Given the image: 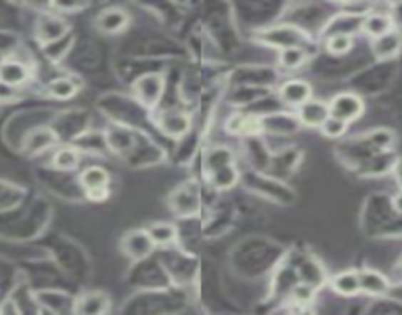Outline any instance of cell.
Listing matches in <instances>:
<instances>
[{
	"instance_id": "1",
	"label": "cell",
	"mask_w": 402,
	"mask_h": 315,
	"mask_svg": "<svg viewBox=\"0 0 402 315\" xmlns=\"http://www.w3.org/2000/svg\"><path fill=\"white\" fill-rule=\"evenodd\" d=\"M182 307V296L170 290H146L125 306L120 315H172Z\"/></svg>"
},
{
	"instance_id": "2",
	"label": "cell",
	"mask_w": 402,
	"mask_h": 315,
	"mask_svg": "<svg viewBox=\"0 0 402 315\" xmlns=\"http://www.w3.org/2000/svg\"><path fill=\"white\" fill-rule=\"evenodd\" d=\"M79 185L87 200L93 203H103L110 193V175L105 167L89 166L79 175Z\"/></svg>"
},
{
	"instance_id": "3",
	"label": "cell",
	"mask_w": 402,
	"mask_h": 315,
	"mask_svg": "<svg viewBox=\"0 0 402 315\" xmlns=\"http://www.w3.org/2000/svg\"><path fill=\"white\" fill-rule=\"evenodd\" d=\"M120 247H123V252L126 257L133 258L134 262L150 258L154 254V249H156V244L152 242L150 234H148L146 229H134V231L126 232L123 237Z\"/></svg>"
},
{
	"instance_id": "4",
	"label": "cell",
	"mask_w": 402,
	"mask_h": 315,
	"mask_svg": "<svg viewBox=\"0 0 402 315\" xmlns=\"http://www.w3.org/2000/svg\"><path fill=\"white\" fill-rule=\"evenodd\" d=\"M365 110V105H363V99L355 93H341L334 97V100L329 103V115L344 120V123H351V120H357Z\"/></svg>"
},
{
	"instance_id": "5",
	"label": "cell",
	"mask_w": 402,
	"mask_h": 315,
	"mask_svg": "<svg viewBox=\"0 0 402 315\" xmlns=\"http://www.w3.org/2000/svg\"><path fill=\"white\" fill-rule=\"evenodd\" d=\"M170 207L180 217L195 215L201 207L200 191L195 190V187H192V185L180 187V190L174 191V195L170 197Z\"/></svg>"
},
{
	"instance_id": "6",
	"label": "cell",
	"mask_w": 402,
	"mask_h": 315,
	"mask_svg": "<svg viewBox=\"0 0 402 315\" xmlns=\"http://www.w3.org/2000/svg\"><path fill=\"white\" fill-rule=\"evenodd\" d=\"M109 298L103 291H85L76 299V315H107Z\"/></svg>"
},
{
	"instance_id": "7",
	"label": "cell",
	"mask_w": 402,
	"mask_h": 315,
	"mask_svg": "<svg viewBox=\"0 0 402 315\" xmlns=\"http://www.w3.org/2000/svg\"><path fill=\"white\" fill-rule=\"evenodd\" d=\"M28 79H30V69H28L24 61H18V59H4L2 61V66H0V83L18 89L20 85L28 83Z\"/></svg>"
},
{
	"instance_id": "8",
	"label": "cell",
	"mask_w": 402,
	"mask_h": 315,
	"mask_svg": "<svg viewBox=\"0 0 402 315\" xmlns=\"http://www.w3.org/2000/svg\"><path fill=\"white\" fill-rule=\"evenodd\" d=\"M327 118H329V105L321 103V100L310 99L302 107H298V123H302V125L321 128V125L326 123Z\"/></svg>"
},
{
	"instance_id": "9",
	"label": "cell",
	"mask_w": 402,
	"mask_h": 315,
	"mask_svg": "<svg viewBox=\"0 0 402 315\" xmlns=\"http://www.w3.org/2000/svg\"><path fill=\"white\" fill-rule=\"evenodd\" d=\"M262 40L274 48H302L300 43L306 42V36L300 30H294V28H274V30H268Z\"/></svg>"
},
{
	"instance_id": "10",
	"label": "cell",
	"mask_w": 402,
	"mask_h": 315,
	"mask_svg": "<svg viewBox=\"0 0 402 315\" xmlns=\"http://www.w3.org/2000/svg\"><path fill=\"white\" fill-rule=\"evenodd\" d=\"M359 272V286L363 294L367 296H385L388 288H391V282L388 278L383 276L378 270H371V268H365V270H357Z\"/></svg>"
},
{
	"instance_id": "11",
	"label": "cell",
	"mask_w": 402,
	"mask_h": 315,
	"mask_svg": "<svg viewBox=\"0 0 402 315\" xmlns=\"http://www.w3.org/2000/svg\"><path fill=\"white\" fill-rule=\"evenodd\" d=\"M280 99L284 100L286 105H290V107H302L304 103H308L311 99L310 83H306L302 79L286 81L280 87Z\"/></svg>"
},
{
	"instance_id": "12",
	"label": "cell",
	"mask_w": 402,
	"mask_h": 315,
	"mask_svg": "<svg viewBox=\"0 0 402 315\" xmlns=\"http://www.w3.org/2000/svg\"><path fill=\"white\" fill-rule=\"evenodd\" d=\"M331 290L341 296V298H353L361 294V286H359V272L357 270H345V272H339L337 276L331 278Z\"/></svg>"
},
{
	"instance_id": "13",
	"label": "cell",
	"mask_w": 402,
	"mask_h": 315,
	"mask_svg": "<svg viewBox=\"0 0 402 315\" xmlns=\"http://www.w3.org/2000/svg\"><path fill=\"white\" fill-rule=\"evenodd\" d=\"M402 48V33L398 30H391L385 36L377 38L373 42V53L378 59H391L394 56H398V51Z\"/></svg>"
},
{
	"instance_id": "14",
	"label": "cell",
	"mask_w": 402,
	"mask_h": 315,
	"mask_svg": "<svg viewBox=\"0 0 402 315\" xmlns=\"http://www.w3.org/2000/svg\"><path fill=\"white\" fill-rule=\"evenodd\" d=\"M361 28H363V32L367 33V36H371L373 40H377L381 36H385V33H388L391 30H394L391 16H388V14H383V12H371V14H367L365 20H363V24H361Z\"/></svg>"
},
{
	"instance_id": "15",
	"label": "cell",
	"mask_w": 402,
	"mask_h": 315,
	"mask_svg": "<svg viewBox=\"0 0 402 315\" xmlns=\"http://www.w3.org/2000/svg\"><path fill=\"white\" fill-rule=\"evenodd\" d=\"M146 231L150 234L152 242H154L156 247H162V249L172 247V244L177 241L176 227L170 223H152Z\"/></svg>"
},
{
	"instance_id": "16",
	"label": "cell",
	"mask_w": 402,
	"mask_h": 315,
	"mask_svg": "<svg viewBox=\"0 0 402 315\" xmlns=\"http://www.w3.org/2000/svg\"><path fill=\"white\" fill-rule=\"evenodd\" d=\"M66 24L56 16H42L40 24H38V38L42 42H53L66 33Z\"/></svg>"
},
{
	"instance_id": "17",
	"label": "cell",
	"mask_w": 402,
	"mask_h": 315,
	"mask_svg": "<svg viewBox=\"0 0 402 315\" xmlns=\"http://www.w3.org/2000/svg\"><path fill=\"white\" fill-rule=\"evenodd\" d=\"M160 126H162V130L166 134H170V136H182V134L187 130L190 120H187V116L182 115V113L170 110V113H166V115L162 116Z\"/></svg>"
},
{
	"instance_id": "18",
	"label": "cell",
	"mask_w": 402,
	"mask_h": 315,
	"mask_svg": "<svg viewBox=\"0 0 402 315\" xmlns=\"http://www.w3.org/2000/svg\"><path fill=\"white\" fill-rule=\"evenodd\" d=\"M126 22H128V16H126L125 12H120V10H109V12H103V14H100L99 20H97V26H99L103 32L117 33L125 28Z\"/></svg>"
},
{
	"instance_id": "19",
	"label": "cell",
	"mask_w": 402,
	"mask_h": 315,
	"mask_svg": "<svg viewBox=\"0 0 402 315\" xmlns=\"http://www.w3.org/2000/svg\"><path fill=\"white\" fill-rule=\"evenodd\" d=\"M51 164L56 170L59 172H73L77 166H79V154L77 150L73 148H59L56 154H53V160Z\"/></svg>"
},
{
	"instance_id": "20",
	"label": "cell",
	"mask_w": 402,
	"mask_h": 315,
	"mask_svg": "<svg viewBox=\"0 0 402 315\" xmlns=\"http://www.w3.org/2000/svg\"><path fill=\"white\" fill-rule=\"evenodd\" d=\"M207 177H210L211 185H213L215 190H231L234 183L239 182V174H237V170H234L233 164H231V166L221 167V170L213 172V174L207 175Z\"/></svg>"
},
{
	"instance_id": "21",
	"label": "cell",
	"mask_w": 402,
	"mask_h": 315,
	"mask_svg": "<svg viewBox=\"0 0 402 315\" xmlns=\"http://www.w3.org/2000/svg\"><path fill=\"white\" fill-rule=\"evenodd\" d=\"M326 48L329 53L334 56H344L347 51H351L353 48V36L349 32H335L331 33V38L327 40Z\"/></svg>"
},
{
	"instance_id": "22",
	"label": "cell",
	"mask_w": 402,
	"mask_h": 315,
	"mask_svg": "<svg viewBox=\"0 0 402 315\" xmlns=\"http://www.w3.org/2000/svg\"><path fill=\"white\" fill-rule=\"evenodd\" d=\"M233 164V154L229 152L227 148H215L207 156V164H205V172L207 175H211L213 172H217L221 167L231 166Z\"/></svg>"
},
{
	"instance_id": "23",
	"label": "cell",
	"mask_w": 402,
	"mask_h": 315,
	"mask_svg": "<svg viewBox=\"0 0 402 315\" xmlns=\"http://www.w3.org/2000/svg\"><path fill=\"white\" fill-rule=\"evenodd\" d=\"M316 291L318 290L311 288L310 284L298 282L292 290H290V299L296 304V307H308L311 306V301L316 298Z\"/></svg>"
},
{
	"instance_id": "24",
	"label": "cell",
	"mask_w": 402,
	"mask_h": 315,
	"mask_svg": "<svg viewBox=\"0 0 402 315\" xmlns=\"http://www.w3.org/2000/svg\"><path fill=\"white\" fill-rule=\"evenodd\" d=\"M77 93V85L73 79L69 77H61L50 83V95H53L56 99H71Z\"/></svg>"
},
{
	"instance_id": "25",
	"label": "cell",
	"mask_w": 402,
	"mask_h": 315,
	"mask_svg": "<svg viewBox=\"0 0 402 315\" xmlns=\"http://www.w3.org/2000/svg\"><path fill=\"white\" fill-rule=\"evenodd\" d=\"M306 51L304 48H286V50H280V66L286 67V69H298V67L304 66L306 61Z\"/></svg>"
},
{
	"instance_id": "26",
	"label": "cell",
	"mask_w": 402,
	"mask_h": 315,
	"mask_svg": "<svg viewBox=\"0 0 402 315\" xmlns=\"http://www.w3.org/2000/svg\"><path fill=\"white\" fill-rule=\"evenodd\" d=\"M140 97H143L146 103H156L160 99V93H162V81H160V77H144L143 81H140Z\"/></svg>"
},
{
	"instance_id": "27",
	"label": "cell",
	"mask_w": 402,
	"mask_h": 315,
	"mask_svg": "<svg viewBox=\"0 0 402 315\" xmlns=\"http://www.w3.org/2000/svg\"><path fill=\"white\" fill-rule=\"evenodd\" d=\"M53 140H56V136H53L50 130H38V133H34L32 136L28 138L26 146H28L30 152H42V150H46L48 146H51Z\"/></svg>"
},
{
	"instance_id": "28",
	"label": "cell",
	"mask_w": 402,
	"mask_h": 315,
	"mask_svg": "<svg viewBox=\"0 0 402 315\" xmlns=\"http://www.w3.org/2000/svg\"><path fill=\"white\" fill-rule=\"evenodd\" d=\"M345 130H347V123H344V120H339V118H335V116L331 115H329V118L321 125V133H324V136H327V138H339V136H344Z\"/></svg>"
},
{
	"instance_id": "29",
	"label": "cell",
	"mask_w": 402,
	"mask_h": 315,
	"mask_svg": "<svg viewBox=\"0 0 402 315\" xmlns=\"http://www.w3.org/2000/svg\"><path fill=\"white\" fill-rule=\"evenodd\" d=\"M249 125H251V118H247L243 115H234L227 120V130L233 134L244 133V130H249Z\"/></svg>"
},
{
	"instance_id": "30",
	"label": "cell",
	"mask_w": 402,
	"mask_h": 315,
	"mask_svg": "<svg viewBox=\"0 0 402 315\" xmlns=\"http://www.w3.org/2000/svg\"><path fill=\"white\" fill-rule=\"evenodd\" d=\"M388 16H391V22H393V28L394 30H402V2L398 4H393L391 6V12H388Z\"/></svg>"
},
{
	"instance_id": "31",
	"label": "cell",
	"mask_w": 402,
	"mask_h": 315,
	"mask_svg": "<svg viewBox=\"0 0 402 315\" xmlns=\"http://www.w3.org/2000/svg\"><path fill=\"white\" fill-rule=\"evenodd\" d=\"M14 95H16V89H14V87H9V85L0 83V103H2V100L14 99Z\"/></svg>"
},
{
	"instance_id": "32",
	"label": "cell",
	"mask_w": 402,
	"mask_h": 315,
	"mask_svg": "<svg viewBox=\"0 0 402 315\" xmlns=\"http://www.w3.org/2000/svg\"><path fill=\"white\" fill-rule=\"evenodd\" d=\"M393 209L396 211V213H401V215H402V191L398 193V195H394Z\"/></svg>"
},
{
	"instance_id": "33",
	"label": "cell",
	"mask_w": 402,
	"mask_h": 315,
	"mask_svg": "<svg viewBox=\"0 0 402 315\" xmlns=\"http://www.w3.org/2000/svg\"><path fill=\"white\" fill-rule=\"evenodd\" d=\"M294 315H316V311H314L310 306H308V307H296Z\"/></svg>"
},
{
	"instance_id": "34",
	"label": "cell",
	"mask_w": 402,
	"mask_h": 315,
	"mask_svg": "<svg viewBox=\"0 0 402 315\" xmlns=\"http://www.w3.org/2000/svg\"><path fill=\"white\" fill-rule=\"evenodd\" d=\"M396 180H398V183H401L402 187V162L398 164V167H396Z\"/></svg>"
},
{
	"instance_id": "35",
	"label": "cell",
	"mask_w": 402,
	"mask_h": 315,
	"mask_svg": "<svg viewBox=\"0 0 402 315\" xmlns=\"http://www.w3.org/2000/svg\"><path fill=\"white\" fill-rule=\"evenodd\" d=\"M2 61H4V58H2V51H0V66H2Z\"/></svg>"
}]
</instances>
